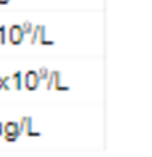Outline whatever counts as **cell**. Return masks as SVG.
<instances>
[{
  "instance_id": "obj_13",
  "label": "cell",
  "mask_w": 152,
  "mask_h": 157,
  "mask_svg": "<svg viewBox=\"0 0 152 157\" xmlns=\"http://www.w3.org/2000/svg\"><path fill=\"white\" fill-rule=\"evenodd\" d=\"M0 135H3V124L0 122Z\"/></svg>"
},
{
  "instance_id": "obj_4",
  "label": "cell",
  "mask_w": 152,
  "mask_h": 157,
  "mask_svg": "<svg viewBox=\"0 0 152 157\" xmlns=\"http://www.w3.org/2000/svg\"><path fill=\"white\" fill-rule=\"evenodd\" d=\"M19 128H21V133L25 132V135H28V136H40V132H33L32 130V117H28V116H24L21 119Z\"/></svg>"
},
{
  "instance_id": "obj_2",
  "label": "cell",
  "mask_w": 152,
  "mask_h": 157,
  "mask_svg": "<svg viewBox=\"0 0 152 157\" xmlns=\"http://www.w3.org/2000/svg\"><path fill=\"white\" fill-rule=\"evenodd\" d=\"M38 84H40V76H38V73L33 71V70L25 71V75L22 76V86L27 90H35V89H38Z\"/></svg>"
},
{
  "instance_id": "obj_9",
  "label": "cell",
  "mask_w": 152,
  "mask_h": 157,
  "mask_svg": "<svg viewBox=\"0 0 152 157\" xmlns=\"http://www.w3.org/2000/svg\"><path fill=\"white\" fill-rule=\"evenodd\" d=\"M21 27H22V32L25 33V35H28V33H32V30H33V25L28 22V21H25V22H22L21 24Z\"/></svg>"
},
{
  "instance_id": "obj_5",
  "label": "cell",
  "mask_w": 152,
  "mask_h": 157,
  "mask_svg": "<svg viewBox=\"0 0 152 157\" xmlns=\"http://www.w3.org/2000/svg\"><path fill=\"white\" fill-rule=\"evenodd\" d=\"M52 73H54V84H52V89H55V90H68V87L62 84V78H60V73L57 71V70H54Z\"/></svg>"
},
{
  "instance_id": "obj_6",
  "label": "cell",
  "mask_w": 152,
  "mask_h": 157,
  "mask_svg": "<svg viewBox=\"0 0 152 157\" xmlns=\"http://www.w3.org/2000/svg\"><path fill=\"white\" fill-rule=\"evenodd\" d=\"M11 81H13V87L16 90H21L22 89V73L21 71H14L13 76H11Z\"/></svg>"
},
{
  "instance_id": "obj_7",
  "label": "cell",
  "mask_w": 152,
  "mask_h": 157,
  "mask_svg": "<svg viewBox=\"0 0 152 157\" xmlns=\"http://www.w3.org/2000/svg\"><path fill=\"white\" fill-rule=\"evenodd\" d=\"M11 76H0V90H10Z\"/></svg>"
},
{
  "instance_id": "obj_12",
  "label": "cell",
  "mask_w": 152,
  "mask_h": 157,
  "mask_svg": "<svg viewBox=\"0 0 152 157\" xmlns=\"http://www.w3.org/2000/svg\"><path fill=\"white\" fill-rule=\"evenodd\" d=\"M6 41V30L3 25H0V44H3Z\"/></svg>"
},
{
  "instance_id": "obj_8",
  "label": "cell",
  "mask_w": 152,
  "mask_h": 157,
  "mask_svg": "<svg viewBox=\"0 0 152 157\" xmlns=\"http://www.w3.org/2000/svg\"><path fill=\"white\" fill-rule=\"evenodd\" d=\"M32 38H30V43L32 44H35L36 43V40L40 38V25H33V30H32Z\"/></svg>"
},
{
  "instance_id": "obj_10",
  "label": "cell",
  "mask_w": 152,
  "mask_h": 157,
  "mask_svg": "<svg viewBox=\"0 0 152 157\" xmlns=\"http://www.w3.org/2000/svg\"><path fill=\"white\" fill-rule=\"evenodd\" d=\"M52 84H54V73L51 71V73H49V76L46 78V89H48V90H51V89H52Z\"/></svg>"
},
{
  "instance_id": "obj_3",
  "label": "cell",
  "mask_w": 152,
  "mask_h": 157,
  "mask_svg": "<svg viewBox=\"0 0 152 157\" xmlns=\"http://www.w3.org/2000/svg\"><path fill=\"white\" fill-rule=\"evenodd\" d=\"M24 38V32H22V27L21 25H10V29L6 32V41L11 43V44H19Z\"/></svg>"
},
{
  "instance_id": "obj_1",
  "label": "cell",
  "mask_w": 152,
  "mask_h": 157,
  "mask_svg": "<svg viewBox=\"0 0 152 157\" xmlns=\"http://www.w3.org/2000/svg\"><path fill=\"white\" fill-rule=\"evenodd\" d=\"M21 135V128H19V124L10 121L6 124H3V138L6 143H14L17 140V136Z\"/></svg>"
},
{
  "instance_id": "obj_11",
  "label": "cell",
  "mask_w": 152,
  "mask_h": 157,
  "mask_svg": "<svg viewBox=\"0 0 152 157\" xmlns=\"http://www.w3.org/2000/svg\"><path fill=\"white\" fill-rule=\"evenodd\" d=\"M38 76H40V79H46L48 76H49V70H48L46 67H41L40 70H38Z\"/></svg>"
},
{
  "instance_id": "obj_14",
  "label": "cell",
  "mask_w": 152,
  "mask_h": 157,
  "mask_svg": "<svg viewBox=\"0 0 152 157\" xmlns=\"http://www.w3.org/2000/svg\"><path fill=\"white\" fill-rule=\"evenodd\" d=\"M10 2V0H0V5H6Z\"/></svg>"
}]
</instances>
